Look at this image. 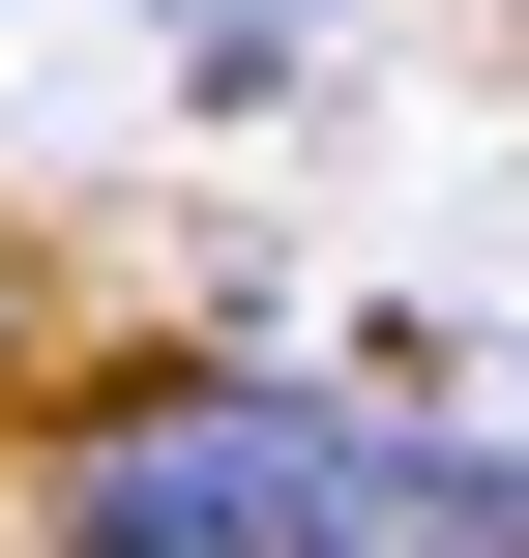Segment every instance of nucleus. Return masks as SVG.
<instances>
[{"instance_id": "3", "label": "nucleus", "mask_w": 529, "mask_h": 558, "mask_svg": "<svg viewBox=\"0 0 529 558\" xmlns=\"http://www.w3.org/2000/svg\"><path fill=\"white\" fill-rule=\"evenodd\" d=\"M29 353H59V294H29V235H0V441H29Z\"/></svg>"}, {"instance_id": "2", "label": "nucleus", "mask_w": 529, "mask_h": 558, "mask_svg": "<svg viewBox=\"0 0 529 558\" xmlns=\"http://www.w3.org/2000/svg\"><path fill=\"white\" fill-rule=\"evenodd\" d=\"M177 88H206V118H265V88H324V0H177Z\"/></svg>"}, {"instance_id": "1", "label": "nucleus", "mask_w": 529, "mask_h": 558, "mask_svg": "<svg viewBox=\"0 0 529 558\" xmlns=\"http://www.w3.org/2000/svg\"><path fill=\"white\" fill-rule=\"evenodd\" d=\"M29 558H324V471H353V383L294 353H118V383H29Z\"/></svg>"}]
</instances>
